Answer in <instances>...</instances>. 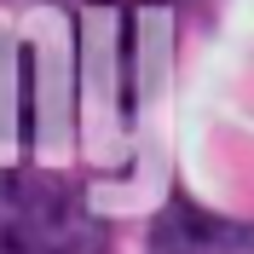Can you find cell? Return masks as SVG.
I'll return each mask as SVG.
<instances>
[{
	"instance_id": "6da1fadb",
	"label": "cell",
	"mask_w": 254,
	"mask_h": 254,
	"mask_svg": "<svg viewBox=\"0 0 254 254\" xmlns=\"http://www.w3.org/2000/svg\"><path fill=\"white\" fill-rule=\"evenodd\" d=\"M0 254H110V237L69 179L12 174L0 185Z\"/></svg>"
},
{
	"instance_id": "7a4b0ae2",
	"label": "cell",
	"mask_w": 254,
	"mask_h": 254,
	"mask_svg": "<svg viewBox=\"0 0 254 254\" xmlns=\"http://www.w3.org/2000/svg\"><path fill=\"white\" fill-rule=\"evenodd\" d=\"M150 254H254V225L208 214L190 196H174L150 225Z\"/></svg>"
}]
</instances>
